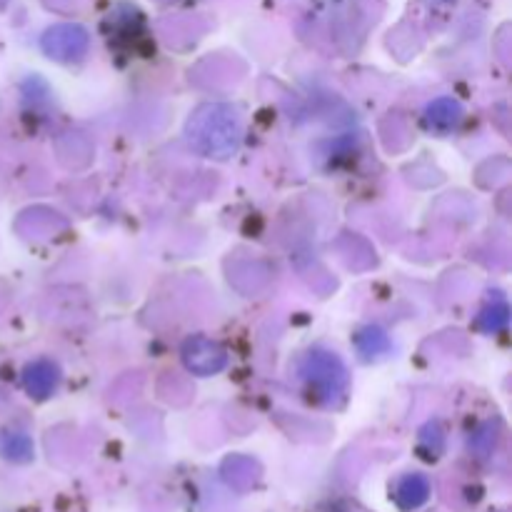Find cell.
<instances>
[{
  "label": "cell",
  "instance_id": "1",
  "mask_svg": "<svg viewBox=\"0 0 512 512\" xmlns=\"http://www.w3.org/2000/svg\"><path fill=\"white\" fill-rule=\"evenodd\" d=\"M190 143L205 155L228 158L235 153L240 138L238 118L230 108L223 105H205L193 115L188 125Z\"/></svg>",
  "mask_w": 512,
  "mask_h": 512
},
{
  "label": "cell",
  "instance_id": "2",
  "mask_svg": "<svg viewBox=\"0 0 512 512\" xmlns=\"http://www.w3.org/2000/svg\"><path fill=\"white\" fill-rule=\"evenodd\" d=\"M300 375L310 385L315 398L325 405H335V400L343 398L348 388V373L343 363L333 353H323V350H315L303 360Z\"/></svg>",
  "mask_w": 512,
  "mask_h": 512
},
{
  "label": "cell",
  "instance_id": "3",
  "mask_svg": "<svg viewBox=\"0 0 512 512\" xmlns=\"http://www.w3.org/2000/svg\"><path fill=\"white\" fill-rule=\"evenodd\" d=\"M43 50L55 60H75L80 55H85L88 50V30L83 25L75 23H60L53 25V28L45 30L43 35Z\"/></svg>",
  "mask_w": 512,
  "mask_h": 512
},
{
  "label": "cell",
  "instance_id": "4",
  "mask_svg": "<svg viewBox=\"0 0 512 512\" xmlns=\"http://www.w3.org/2000/svg\"><path fill=\"white\" fill-rule=\"evenodd\" d=\"M185 368L193 370L195 375H215L225 368L228 355L218 343L208 338H190L183 345Z\"/></svg>",
  "mask_w": 512,
  "mask_h": 512
},
{
  "label": "cell",
  "instance_id": "5",
  "mask_svg": "<svg viewBox=\"0 0 512 512\" xmlns=\"http://www.w3.org/2000/svg\"><path fill=\"white\" fill-rule=\"evenodd\" d=\"M58 378H60L58 368H55L53 363H48V360H38V363L25 368V390H28L33 398L43 400L53 393L55 385H58Z\"/></svg>",
  "mask_w": 512,
  "mask_h": 512
},
{
  "label": "cell",
  "instance_id": "6",
  "mask_svg": "<svg viewBox=\"0 0 512 512\" xmlns=\"http://www.w3.org/2000/svg\"><path fill=\"white\" fill-rule=\"evenodd\" d=\"M425 120L438 133H448V130H453L463 120V108L453 98H440L430 105Z\"/></svg>",
  "mask_w": 512,
  "mask_h": 512
},
{
  "label": "cell",
  "instance_id": "7",
  "mask_svg": "<svg viewBox=\"0 0 512 512\" xmlns=\"http://www.w3.org/2000/svg\"><path fill=\"white\" fill-rule=\"evenodd\" d=\"M390 348L388 335L378 328H368L358 335V350L365 355V358H378L380 353Z\"/></svg>",
  "mask_w": 512,
  "mask_h": 512
},
{
  "label": "cell",
  "instance_id": "8",
  "mask_svg": "<svg viewBox=\"0 0 512 512\" xmlns=\"http://www.w3.org/2000/svg\"><path fill=\"white\" fill-rule=\"evenodd\" d=\"M478 325L483 330H488V333H500V330L508 325V305L498 303V305H490V308H485L483 313H480Z\"/></svg>",
  "mask_w": 512,
  "mask_h": 512
},
{
  "label": "cell",
  "instance_id": "9",
  "mask_svg": "<svg viewBox=\"0 0 512 512\" xmlns=\"http://www.w3.org/2000/svg\"><path fill=\"white\" fill-rule=\"evenodd\" d=\"M400 495H403L405 505L423 503L425 495H428V483H425L423 478H418V475H413V478H408L403 483V488H400Z\"/></svg>",
  "mask_w": 512,
  "mask_h": 512
}]
</instances>
